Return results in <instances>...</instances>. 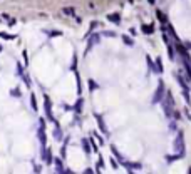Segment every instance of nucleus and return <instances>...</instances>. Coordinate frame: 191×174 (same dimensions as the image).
Listing matches in <instances>:
<instances>
[{"label": "nucleus", "instance_id": "1", "mask_svg": "<svg viewBox=\"0 0 191 174\" xmlns=\"http://www.w3.org/2000/svg\"><path fill=\"white\" fill-rule=\"evenodd\" d=\"M37 136H39V142L42 146V151L47 147V136H45V119H39V130H37Z\"/></svg>", "mask_w": 191, "mask_h": 174}, {"label": "nucleus", "instance_id": "2", "mask_svg": "<svg viewBox=\"0 0 191 174\" xmlns=\"http://www.w3.org/2000/svg\"><path fill=\"white\" fill-rule=\"evenodd\" d=\"M44 109H45L47 120H49V122H52V124H56L57 119L54 117V114H52V100H50V97H49L47 94H44Z\"/></svg>", "mask_w": 191, "mask_h": 174}, {"label": "nucleus", "instance_id": "3", "mask_svg": "<svg viewBox=\"0 0 191 174\" xmlns=\"http://www.w3.org/2000/svg\"><path fill=\"white\" fill-rule=\"evenodd\" d=\"M163 92H164V84H163V80H159L158 90H156V94H154V97H153V104H158L159 100L163 99Z\"/></svg>", "mask_w": 191, "mask_h": 174}, {"label": "nucleus", "instance_id": "4", "mask_svg": "<svg viewBox=\"0 0 191 174\" xmlns=\"http://www.w3.org/2000/svg\"><path fill=\"white\" fill-rule=\"evenodd\" d=\"M96 120H97V124H99L101 132L107 136V134H109V130H107V127H106V122H104V119H102V115L101 114H96Z\"/></svg>", "mask_w": 191, "mask_h": 174}, {"label": "nucleus", "instance_id": "5", "mask_svg": "<svg viewBox=\"0 0 191 174\" xmlns=\"http://www.w3.org/2000/svg\"><path fill=\"white\" fill-rule=\"evenodd\" d=\"M42 157H44V161H45V164H52L54 162V157H52V149H44L42 151Z\"/></svg>", "mask_w": 191, "mask_h": 174}, {"label": "nucleus", "instance_id": "6", "mask_svg": "<svg viewBox=\"0 0 191 174\" xmlns=\"http://www.w3.org/2000/svg\"><path fill=\"white\" fill-rule=\"evenodd\" d=\"M92 35H94V37H92V38H89V44H87V49H86V54H87V52H89V50L92 49V47H94V45H96V44H97V42H99V40H101V37H99V33H92Z\"/></svg>", "mask_w": 191, "mask_h": 174}, {"label": "nucleus", "instance_id": "7", "mask_svg": "<svg viewBox=\"0 0 191 174\" xmlns=\"http://www.w3.org/2000/svg\"><path fill=\"white\" fill-rule=\"evenodd\" d=\"M176 149H179V152H184V142H183V132L178 134L176 137Z\"/></svg>", "mask_w": 191, "mask_h": 174}, {"label": "nucleus", "instance_id": "8", "mask_svg": "<svg viewBox=\"0 0 191 174\" xmlns=\"http://www.w3.org/2000/svg\"><path fill=\"white\" fill-rule=\"evenodd\" d=\"M107 20H111V22H114V23H117V25H119V23H121V15H119L117 12L109 13V15H107Z\"/></svg>", "mask_w": 191, "mask_h": 174}, {"label": "nucleus", "instance_id": "9", "mask_svg": "<svg viewBox=\"0 0 191 174\" xmlns=\"http://www.w3.org/2000/svg\"><path fill=\"white\" fill-rule=\"evenodd\" d=\"M62 13H64V15H67V17H76V8L74 7H64Z\"/></svg>", "mask_w": 191, "mask_h": 174}, {"label": "nucleus", "instance_id": "10", "mask_svg": "<svg viewBox=\"0 0 191 174\" xmlns=\"http://www.w3.org/2000/svg\"><path fill=\"white\" fill-rule=\"evenodd\" d=\"M54 164H56V167H57V169H56L57 172H61V174H62V172H66V169H64V166H62L61 157H56V159H54Z\"/></svg>", "mask_w": 191, "mask_h": 174}, {"label": "nucleus", "instance_id": "11", "mask_svg": "<svg viewBox=\"0 0 191 174\" xmlns=\"http://www.w3.org/2000/svg\"><path fill=\"white\" fill-rule=\"evenodd\" d=\"M82 104H84V99L79 95V99H77V102L74 104V110H76V114H81V110H82Z\"/></svg>", "mask_w": 191, "mask_h": 174}, {"label": "nucleus", "instance_id": "12", "mask_svg": "<svg viewBox=\"0 0 191 174\" xmlns=\"http://www.w3.org/2000/svg\"><path fill=\"white\" fill-rule=\"evenodd\" d=\"M111 151H112V154H114V157H116L117 161L121 162V164L124 162V157L121 156V152H119V151H117V149H116V146H111Z\"/></svg>", "mask_w": 191, "mask_h": 174}, {"label": "nucleus", "instance_id": "13", "mask_svg": "<svg viewBox=\"0 0 191 174\" xmlns=\"http://www.w3.org/2000/svg\"><path fill=\"white\" fill-rule=\"evenodd\" d=\"M82 147H84V151H86V154H91V142H89V139H82Z\"/></svg>", "mask_w": 191, "mask_h": 174}, {"label": "nucleus", "instance_id": "14", "mask_svg": "<svg viewBox=\"0 0 191 174\" xmlns=\"http://www.w3.org/2000/svg\"><path fill=\"white\" fill-rule=\"evenodd\" d=\"M44 32H45L49 37H61V35H64L62 30H44Z\"/></svg>", "mask_w": 191, "mask_h": 174}, {"label": "nucleus", "instance_id": "15", "mask_svg": "<svg viewBox=\"0 0 191 174\" xmlns=\"http://www.w3.org/2000/svg\"><path fill=\"white\" fill-rule=\"evenodd\" d=\"M76 80H77V95L82 94V85H81V74L76 72Z\"/></svg>", "mask_w": 191, "mask_h": 174}, {"label": "nucleus", "instance_id": "16", "mask_svg": "<svg viewBox=\"0 0 191 174\" xmlns=\"http://www.w3.org/2000/svg\"><path fill=\"white\" fill-rule=\"evenodd\" d=\"M67 141H69V137L64 141L62 144V147H61V159H66V152H67Z\"/></svg>", "mask_w": 191, "mask_h": 174}, {"label": "nucleus", "instance_id": "17", "mask_svg": "<svg viewBox=\"0 0 191 174\" xmlns=\"http://www.w3.org/2000/svg\"><path fill=\"white\" fill-rule=\"evenodd\" d=\"M146 60H148V65H149V69H153V72H159L158 67H156V64L153 62V59H151L149 55H146Z\"/></svg>", "mask_w": 191, "mask_h": 174}, {"label": "nucleus", "instance_id": "18", "mask_svg": "<svg viewBox=\"0 0 191 174\" xmlns=\"http://www.w3.org/2000/svg\"><path fill=\"white\" fill-rule=\"evenodd\" d=\"M20 79H22L24 82H25V85H27V89H30V87H32V80H30V77H29L27 74H24V75L20 77Z\"/></svg>", "mask_w": 191, "mask_h": 174}, {"label": "nucleus", "instance_id": "19", "mask_svg": "<svg viewBox=\"0 0 191 174\" xmlns=\"http://www.w3.org/2000/svg\"><path fill=\"white\" fill-rule=\"evenodd\" d=\"M0 38H3V40H13L15 35H10V33H7V32H0Z\"/></svg>", "mask_w": 191, "mask_h": 174}, {"label": "nucleus", "instance_id": "20", "mask_svg": "<svg viewBox=\"0 0 191 174\" xmlns=\"http://www.w3.org/2000/svg\"><path fill=\"white\" fill-rule=\"evenodd\" d=\"M141 30L149 35V33H153V32H154V27H153V25H143V27H141Z\"/></svg>", "mask_w": 191, "mask_h": 174}, {"label": "nucleus", "instance_id": "21", "mask_svg": "<svg viewBox=\"0 0 191 174\" xmlns=\"http://www.w3.org/2000/svg\"><path fill=\"white\" fill-rule=\"evenodd\" d=\"M30 105H32V109L34 110H37V99H35V94H30Z\"/></svg>", "mask_w": 191, "mask_h": 174}, {"label": "nucleus", "instance_id": "22", "mask_svg": "<svg viewBox=\"0 0 191 174\" xmlns=\"http://www.w3.org/2000/svg\"><path fill=\"white\" fill-rule=\"evenodd\" d=\"M176 49H178V52H179V54L183 55V57H184V55H188V54H186V50H184V47L181 45V44H176Z\"/></svg>", "mask_w": 191, "mask_h": 174}, {"label": "nucleus", "instance_id": "23", "mask_svg": "<svg viewBox=\"0 0 191 174\" xmlns=\"http://www.w3.org/2000/svg\"><path fill=\"white\" fill-rule=\"evenodd\" d=\"M89 90L92 92V90H97V84H96V80H92L89 79Z\"/></svg>", "mask_w": 191, "mask_h": 174}, {"label": "nucleus", "instance_id": "24", "mask_svg": "<svg viewBox=\"0 0 191 174\" xmlns=\"http://www.w3.org/2000/svg\"><path fill=\"white\" fill-rule=\"evenodd\" d=\"M156 15H158V18H159V20L163 22V23H168V18L163 15V12H159V10H158V12H156Z\"/></svg>", "mask_w": 191, "mask_h": 174}, {"label": "nucleus", "instance_id": "25", "mask_svg": "<svg viewBox=\"0 0 191 174\" xmlns=\"http://www.w3.org/2000/svg\"><path fill=\"white\" fill-rule=\"evenodd\" d=\"M17 74L20 75V77L25 74V72H24V69H22V62H17Z\"/></svg>", "mask_w": 191, "mask_h": 174}, {"label": "nucleus", "instance_id": "26", "mask_svg": "<svg viewBox=\"0 0 191 174\" xmlns=\"http://www.w3.org/2000/svg\"><path fill=\"white\" fill-rule=\"evenodd\" d=\"M89 142H91L92 151H94V152H97V144H96V141H94V137H91V139H89Z\"/></svg>", "mask_w": 191, "mask_h": 174}, {"label": "nucleus", "instance_id": "27", "mask_svg": "<svg viewBox=\"0 0 191 174\" xmlns=\"http://www.w3.org/2000/svg\"><path fill=\"white\" fill-rule=\"evenodd\" d=\"M122 40H124V44H126V45H133V40H131V38L129 37H127V35H122Z\"/></svg>", "mask_w": 191, "mask_h": 174}, {"label": "nucleus", "instance_id": "28", "mask_svg": "<svg viewBox=\"0 0 191 174\" xmlns=\"http://www.w3.org/2000/svg\"><path fill=\"white\" fill-rule=\"evenodd\" d=\"M10 95H13V97H20V90H19L17 87H15V89H12V90H10Z\"/></svg>", "mask_w": 191, "mask_h": 174}, {"label": "nucleus", "instance_id": "29", "mask_svg": "<svg viewBox=\"0 0 191 174\" xmlns=\"http://www.w3.org/2000/svg\"><path fill=\"white\" fill-rule=\"evenodd\" d=\"M156 65H158V70H159V72H163V62H161V57H158V59H156Z\"/></svg>", "mask_w": 191, "mask_h": 174}, {"label": "nucleus", "instance_id": "30", "mask_svg": "<svg viewBox=\"0 0 191 174\" xmlns=\"http://www.w3.org/2000/svg\"><path fill=\"white\" fill-rule=\"evenodd\" d=\"M168 52H169V59L173 60V59H174V52H173V45H171V44L168 45Z\"/></svg>", "mask_w": 191, "mask_h": 174}, {"label": "nucleus", "instance_id": "31", "mask_svg": "<svg viewBox=\"0 0 191 174\" xmlns=\"http://www.w3.org/2000/svg\"><path fill=\"white\" fill-rule=\"evenodd\" d=\"M22 57H24V60H25V67H27L29 65V54H27V50L22 52Z\"/></svg>", "mask_w": 191, "mask_h": 174}, {"label": "nucleus", "instance_id": "32", "mask_svg": "<svg viewBox=\"0 0 191 174\" xmlns=\"http://www.w3.org/2000/svg\"><path fill=\"white\" fill-rule=\"evenodd\" d=\"M15 23H17V20H15V18H8V25H15Z\"/></svg>", "mask_w": 191, "mask_h": 174}, {"label": "nucleus", "instance_id": "33", "mask_svg": "<svg viewBox=\"0 0 191 174\" xmlns=\"http://www.w3.org/2000/svg\"><path fill=\"white\" fill-rule=\"evenodd\" d=\"M40 171H42L40 166H34V172H40Z\"/></svg>", "mask_w": 191, "mask_h": 174}, {"label": "nucleus", "instance_id": "34", "mask_svg": "<svg viewBox=\"0 0 191 174\" xmlns=\"http://www.w3.org/2000/svg\"><path fill=\"white\" fill-rule=\"evenodd\" d=\"M111 164H112V167H114V169H117V162L114 161V159H111Z\"/></svg>", "mask_w": 191, "mask_h": 174}, {"label": "nucleus", "instance_id": "35", "mask_svg": "<svg viewBox=\"0 0 191 174\" xmlns=\"http://www.w3.org/2000/svg\"><path fill=\"white\" fill-rule=\"evenodd\" d=\"M174 117H176V119H181V114L178 112V110H176V112H174Z\"/></svg>", "mask_w": 191, "mask_h": 174}, {"label": "nucleus", "instance_id": "36", "mask_svg": "<svg viewBox=\"0 0 191 174\" xmlns=\"http://www.w3.org/2000/svg\"><path fill=\"white\" fill-rule=\"evenodd\" d=\"M96 27H97V22H92L91 23V30H92V28H96Z\"/></svg>", "mask_w": 191, "mask_h": 174}, {"label": "nucleus", "instance_id": "37", "mask_svg": "<svg viewBox=\"0 0 191 174\" xmlns=\"http://www.w3.org/2000/svg\"><path fill=\"white\" fill-rule=\"evenodd\" d=\"M148 2H149V3H154V2H156V0H148Z\"/></svg>", "mask_w": 191, "mask_h": 174}, {"label": "nucleus", "instance_id": "38", "mask_svg": "<svg viewBox=\"0 0 191 174\" xmlns=\"http://www.w3.org/2000/svg\"><path fill=\"white\" fill-rule=\"evenodd\" d=\"M0 52H2V45H0Z\"/></svg>", "mask_w": 191, "mask_h": 174}, {"label": "nucleus", "instance_id": "39", "mask_svg": "<svg viewBox=\"0 0 191 174\" xmlns=\"http://www.w3.org/2000/svg\"><path fill=\"white\" fill-rule=\"evenodd\" d=\"M0 22H2V17H0Z\"/></svg>", "mask_w": 191, "mask_h": 174}]
</instances>
